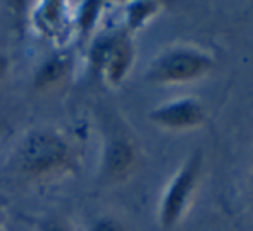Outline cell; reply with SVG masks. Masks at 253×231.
<instances>
[{
	"instance_id": "cell-1",
	"label": "cell",
	"mask_w": 253,
	"mask_h": 231,
	"mask_svg": "<svg viewBox=\"0 0 253 231\" xmlns=\"http://www.w3.org/2000/svg\"><path fill=\"white\" fill-rule=\"evenodd\" d=\"M16 164L26 180L47 183L80 168L76 145L64 131L42 126L28 131L16 148Z\"/></svg>"
},
{
	"instance_id": "cell-2",
	"label": "cell",
	"mask_w": 253,
	"mask_h": 231,
	"mask_svg": "<svg viewBox=\"0 0 253 231\" xmlns=\"http://www.w3.org/2000/svg\"><path fill=\"white\" fill-rule=\"evenodd\" d=\"M209 52L193 45H172L150 62L145 80L153 85H184L207 76L213 69Z\"/></svg>"
},
{
	"instance_id": "cell-3",
	"label": "cell",
	"mask_w": 253,
	"mask_h": 231,
	"mask_svg": "<svg viewBox=\"0 0 253 231\" xmlns=\"http://www.w3.org/2000/svg\"><path fill=\"white\" fill-rule=\"evenodd\" d=\"M202 168L203 154L202 150H195L167 183L159 207V225L164 230L176 228L188 212L200 183Z\"/></svg>"
},
{
	"instance_id": "cell-4",
	"label": "cell",
	"mask_w": 253,
	"mask_h": 231,
	"mask_svg": "<svg viewBox=\"0 0 253 231\" xmlns=\"http://www.w3.org/2000/svg\"><path fill=\"white\" fill-rule=\"evenodd\" d=\"M91 69L100 74L103 83L116 88L129 74L134 64V45L126 31L98 37L90 47Z\"/></svg>"
},
{
	"instance_id": "cell-5",
	"label": "cell",
	"mask_w": 253,
	"mask_h": 231,
	"mask_svg": "<svg viewBox=\"0 0 253 231\" xmlns=\"http://www.w3.org/2000/svg\"><path fill=\"white\" fill-rule=\"evenodd\" d=\"M148 117L155 126L162 130L190 131L205 123V109L197 98L184 97L157 105L150 111Z\"/></svg>"
},
{
	"instance_id": "cell-6",
	"label": "cell",
	"mask_w": 253,
	"mask_h": 231,
	"mask_svg": "<svg viewBox=\"0 0 253 231\" xmlns=\"http://www.w3.org/2000/svg\"><path fill=\"white\" fill-rule=\"evenodd\" d=\"M138 152L134 143L126 137H112L102 152V176L110 181L126 180L134 171Z\"/></svg>"
},
{
	"instance_id": "cell-7",
	"label": "cell",
	"mask_w": 253,
	"mask_h": 231,
	"mask_svg": "<svg viewBox=\"0 0 253 231\" xmlns=\"http://www.w3.org/2000/svg\"><path fill=\"white\" fill-rule=\"evenodd\" d=\"M69 10L64 2H38L31 10V24L40 37L57 40L69 24Z\"/></svg>"
},
{
	"instance_id": "cell-8",
	"label": "cell",
	"mask_w": 253,
	"mask_h": 231,
	"mask_svg": "<svg viewBox=\"0 0 253 231\" xmlns=\"http://www.w3.org/2000/svg\"><path fill=\"white\" fill-rule=\"evenodd\" d=\"M73 73V57L67 52L50 54L37 67L33 76V87L38 92H48L66 83Z\"/></svg>"
},
{
	"instance_id": "cell-9",
	"label": "cell",
	"mask_w": 253,
	"mask_h": 231,
	"mask_svg": "<svg viewBox=\"0 0 253 231\" xmlns=\"http://www.w3.org/2000/svg\"><path fill=\"white\" fill-rule=\"evenodd\" d=\"M160 2H129L124 7V28L127 35H134L136 31L143 30L148 23L162 10Z\"/></svg>"
},
{
	"instance_id": "cell-10",
	"label": "cell",
	"mask_w": 253,
	"mask_h": 231,
	"mask_svg": "<svg viewBox=\"0 0 253 231\" xmlns=\"http://www.w3.org/2000/svg\"><path fill=\"white\" fill-rule=\"evenodd\" d=\"M103 3L98 2H84L80 3V10L76 12V21H74V28L81 33V37H88L97 26V21L100 17Z\"/></svg>"
},
{
	"instance_id": "cell-11",
	"label": "cell",
	"mask_w": 253,
	"mask_h": 231,
	"mask_svg": "<svg viewBox=\"0 0 253 231\" xmlns=\"http://www.w3.org/2000/svg\"><path fill=\"white\" fill-rule=\"evenodd\" d=\"M88 231H127L124 228V225L121 221H117L116 218L110 216H100L90 225Z\"/></svg>"
},
{
	"instance_id": "cell-12",
	"label": "cell",
	"mask_w": 253,
	"mask_h": 231,
	"mask_svg": "<svg viewBox=\"0 0 253 231\" xmlns=\"http://www.w3.org/2000/svg\"><path fill=\"white\" fill-rule=\"evenodd\" d=\"M38 231H74L66 219H45Z\"/></svg>"
},
{
	"instance_id": "cell-13",
	"label": "cell",
	"mask_w": 253,
	"mask_h": 231,
	"mask_svg": "<svg viewBox=\"0 0 253 231\" xmlns=\"http://www.w3.org/2000/svg\"><path fill=\"white\" fill-rule=\"evenodd\" d=\"M10 69V59L9 55L5 54V52H0V83H2L3 80H5L7 73H9Z\"/></svg>"
},
{
	"instance_id": "cell-14",
	"label": "cell",
	"mask_w": 253,
	"mask_h": 231,
	"mask_svg": "<svg viewBox=\"0 0 253 231\" xmlns=\"http://www.w3.org/2000/svg\"><path fill=\"white\" fill-rule=\"evenodd\" d=\"M2 133H3V124L0 123V137H2Z\"/></svg>"
}]
</instances>
